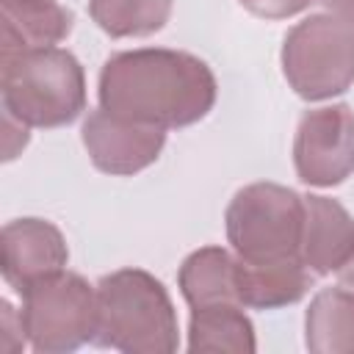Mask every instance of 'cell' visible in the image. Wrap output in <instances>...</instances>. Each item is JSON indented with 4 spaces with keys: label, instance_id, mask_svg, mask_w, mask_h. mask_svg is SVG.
<instances>
[{
    "label": "cell",
    "instance_id": "cell-1",
    "mask_svg": "<svg viewBox=\"0 0 354 354\" xmlns=\"http://www.w3.org/2000/svg\"><path fill=\"white\" fill-rule=\"evenodd\" d=\"M216 75L185 50L138 47L111 55L100 69V108L160 130L188 127L216 105Z\"/></svg>",
    "mask_w": 354,
    "mask_h": 354
},
{
    "label": "cell",
    "instance_id": "cell-2",
    "mask_svg": "<svg viewBox=\"0 0 354 354\" xmlns=\"http://www.w3.org/2000/svg\"><path fill=\"white\" fill-rule=\"evenodd\" d=\"M97 332L102 348L124 354H171L180 346L169 290L144 268H119L97 285Z\"/></svg>",
    "mask_w": 354,
    "mask_h": 354
},
{
    "label": "cell",
    "instance_id": "cell-3",
    "mask_svg": "<svg viewBox=\"0 0 354 354\" xmlns=\"http://www.w3.org/2000/svg\"><path fill=\"white\" fill-rule=\"evenodd\" d=\"M3 111L28 127H64L86 111V75L64 47H39L0 58Z\"/></svg>",
    "mask_w": 354,
    "mask_h": 354
},
{
    "label": "cell",
    "instance_id": "cell-4",
    "mask_svg": "<svg viewBox=\"0 0 354 354\" xmlns=\"http://www.w3.org/2000/svg\"><path fill=\"white\" fill-rule=\"evenodd\" d=\"M227 241L243 263L301 260L304 196L277 183L243 185L224 213Z\"/></svg>",
    "mask_w": 354,
    "mask_h": 354
},
{
    "label": "cell",
    "instance_id": "cell-5",
    "mask_svg": "<svg viewBox=\"0 0 354 354\" xmlns=\"http://www.w3.org/2000/svg\"><path fill=\"white\" fill-rule=\"evenodd\" d=\"M282 75L307 102L332 100L354 83V28L335 14H310L282 41Z\"/></svg>",
    "mask_w": 354,
    "mask_h": 354
},
{
    "label": "cell",
    "instance_id": "cell-6",
    "mask_svg": "<svg viewBox=\"0 0 354 354\" xmlns=\"http://www.w3.org/2000/svg\"><path fill=\"white\" fill-rule=\"evenodd\" d=\"M22 326L39 354H66L94 340L97 288L80 274L58 271L28 285L22 293Z\"/></svg>",
    "mask_w": 354,
    "mask_h": 354
},
{
    "label": "cell",
    "instance_id": "cell-7",
    "mask_svg": "<svg viewBox=\"0 0 354 354\" xmlns=\"http://www.w3.org/2000/svg\"><path fill=\"white\" fill-rule=\"evenodd\" d=\"M293 166L304 185L332 188L354 174V111L324 105L304 111L293 138Z\"/></svg>",
    "mask_w": 354,
    "mask_h": 354
},
{
    "label": "cell",
    "instance_id": "cell-8",
    "mask_svg": "<svg viewBox=\"0 0 354 354\" xmlns=\"http://www.w3.org/2000/svg\"><path fill=\"white\" fill-rule=\"evenodd\" d=\"M80 138L91 163L100 171L130 177L144 171L160 158L166 144V130L97 108L86 116Z\"/></svg>",
    "mask_w": 354,
    "mask_h": 354
},
{
    "label": "cell",
    "instance_id": "cell-9",
    "mask_svg": "<svg viewBox=\"0 0 354 354\" xmlns=\"http://www.w3.org/2000/svg\"><path fill=\"white\" fill-rule=\"evenodd\" d=\"M0 271L3 279L22 293L28 285L64 271L69 260L66 241L53 221L14 218L0 232Z\"/></svg>",
    "mask_w": 354,
    "mask_h": 354
},
{
    "label": "cell",
    "instance_id": "cell-10",
    "mask_svg": "<svg viewBox=\"0 0 354 354\" xmlns=\"http://www.w3.org/2000/svg\"><path fill=\"white\" fill-rule=\"evenodd\" d=\"M354 257V218L351 213L329 196L307 194L304 196V235H301V260L318 274H337Z\"/></svg>",
    "mask_w": 354,
    "mask_h": 354
},
{
    "label": "cell",
    "instance_id": "cell-11",
    "mask_svg": "<svg viewBox=\"0 0 354 354\" xmlns=\"http://www.w3.org/2000/svg\"><path fill=\"white\" fill-rule=\"evenodd\" d=\"M72 11L58 0H0V58L55 47L72 33Z\"/></svg>",
    "mask_w": 354,
    "mask_h": 354
},
{
    "label": "cell",
    "instance_id": "cell-12",
    "mask_svg": "<svg viewBox=\"0 0 354 354\" xmlns=\"http://www.w3.org/2000/svg\"><path fill=\"white\" fill-rule=\"evenodd\" d=\"M177 285L191 310L210 304H241L238 257L224 246H202L183 260Z\"/></svg>",
    "mask_w": 354,
    "mask_h": 354
},
{
    "label": "cell",
    "instance_id": "cell-13",
    "mask_svg": "<svg viewBox=\"0 0 354 354\" xmlns=\"http://www.w3.org/2000/svg\"><path fill=\"white\" fill-rule=\"evenodd\" d=\"M313 282L304 260L243 263L238 260V299L252 310H277L296 304Z\"/></svg>",
    "mask_w": 354,
    "mask_h": 354
},
{
    "label": "cell",
    "instance_id": "cell-14",
    "mask_svg": "<svg viewBox=\"0 0 354 354\" xmlns=\"http://www.w3.org/2000/svg\"><path fill=\"white\" fill-rule=\"evenodd\" d=\"M304 343L318 354H354V290L324 288L304 315Z\"/></svg>",
    "mask_w": 354,
    "mask_h": 354
},
{
    "label": "cell",
    "instance_id": "cell-15",
    "mask_svg": "<svg viewBox=\"0 0 354 354\" xmlns=\"http://www.w3.org/2000/svg\"><path fill=\"white\" fill-rule=\"evenodd\" d=\"M257 348L254 326L243 304H210L191 310L188 351H232L252 354Z\"/></svg>",
    "mask_w": 354,
    "mask_h": 354
},
{
    "label": "cell",
    "instance_id": "cell-16",
    "mask_svg": "<svg viewBox=\"0 0 354 354\" xmlns=\"http://www.w3.org/2000/svg\"><path fill=\"white\" fill-rule=\"evenodd\" d=\"M174 0H88L97 28L113 39L152 36L166 28Z\"/></svg>",
    "mask_w": 354,
    "mask_h": 354
},
{
    "label": "cell",
    "instance_id": "cell-17",
    "mask_svg": "<svg viewBox=\"0 0 354 354\" xmlns=\"http://www.w3.org/2000/svg\"><path fill=\"white\" fill-rule=\"evenodd\" d=\"M28 343L25 326H22V315L3 299L0 301V354H17L22 351Z\"/></svg>",
    "mask_w": 354,
    "mask_h": 354
},
{
    "label": "cell",
    "instance_id": "cell-18",
    "mask_svg": "<svg viewBox=\"0 0 354 354\" xmlns=\"http://www.w3.org/2000/svg\"><path fill=\"white\" fill-rule=\"evenodd\" d=\"M249 14L263 19H288L293 14H301L313 0H238Z\"/></svg>",
    "mask_w": 354,
    "mask_h": 354
},
{
    "label": "cell",
    "instance_id": "cell-19",
    "mask_svg": "<svg viewBox=\"0 0 354 354\" xmlns=\"http://www.w3.org/2000/svg\"><path fill=\"white\" fill-rule=\"evenodd\" d=\"M28 144V124L3 111V160H14L17 152Z\"/></svg>",
    "mask_w": 354,
    "mask_h": 354
},
{
    "label": "cell",
    "instance_id": "cell-20",
    "mask_svg": "<svg viewBox=\"0 0 354 354\" xmlns=\"http://www.w3.org/2000/svg\"><path fill=\"white\" fill-rule=\"evenodd\" d=\"M321 3L329 14H335L337 19L348 22L354 28V0H321Z\"/></svg>",
    "mask_w": 354,
    "mask_h": 354
},
{
    "label": "cell",
    "instance_id": "cell-21",
    "mask_svg": "<svg viewBox=\"0 0 354 354\" xmlns=\"http://www.w3.org/2000/svg\"><path fill=\"white\" fill-rule=\"evenodd\" d=\"M337 279H340V285L343 288H348V290H354V257L337 271Z\"/></svg>",
    "mask_w": 354,
    "mask_h": 354
}]
</instances>
